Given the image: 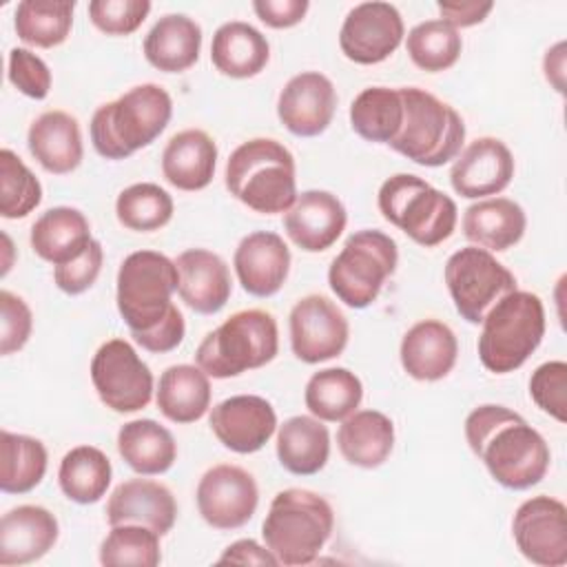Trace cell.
<instances>
[{
	"label": "cell",
	"instance_id": "cell-53",
	"mask_svg": "<svg viewBox=\"0 0 567 567\" xmlns=\"http://www.w3.org/2000/svg\"><path fill=\"white\" fill-rule=\"evenodd\" d=\"M217 563L219 565H224V563H235V565H279L275 554L266 545H259L252 538H239V540L230 543L221 551Z\"/></svg>",
	"mask_w": 567,
	"mask_h": 567
},
{
	"label": "cell",
	"instance_id": "cell-34",
	"mask_svg": "<svg viewBox=\"0 0 567 567\" xmlns=\"http://www.w3.org/2000/svg\"><path fill=\"white\" fill-rule=\"evenodd\" d=\"M157 410L173 423L199 421L210 408L208 374L195 363H177L159 374L155 390Z\"/></svg>",
	"mask_w": 567,
	"mask_h": 567
},
{
	"label": "cell",
	"instance_id": "cell-54",
	"mask_svg": "<svg viewBox=\"0 0 567 567\" xmlns=\"http://www.w3.org/2000/svg\"><path fill=\"white\" fill-rule=\"evenodd\" d=\"M565 40L556 42L554 47H549L545 51V58H543V73H545V80L551 84V89L556 93H565Z\"/></svg>",
	"mask_w": 567,
	"mask_h": 567
},
{
	"label": "cell",
	"instance_id": "cell-1",
	"mask_svg": "<svg viewBox=\"0 0 567 567\" xmlns=\"http://www.w3.org/2000/svg\"><path fill=\"white\" fill-rule=\"evenodd\" d=\"M465 439L489 476L514 492L538 485L551 461L547 441L518 412L485 403L465 419Z\"/></svg>",
	"mask_w": 567,
	"mask_h": 567
},
{
	"label": "cell",
	"instance_id": "cell-6",
	"mask_svg": "<svg viewBox=\"0 0 567 567\" xmlns=\"http://www.w3.org/2000/svg\"><path fill=\"white\" fill-rule=\"evenodd\" d=\"M277 352L279 328L275 317L261 308H248L233 312L202 339L195 363L213 379H230L264 368Z\"/></svg>",
	"mask_w": 567,
	"mask_h": 567
},
{
	"label": "cell",
	"instance_id": "cell-35",
	"mask_svg": "<svg viewBox=\"0 0 567 567\" xmlns=\"http://www.w3.org/2000/svg\"><path fill=\"white\" fill-rule=\"evenodd\" d=\"M117 452L140 476H159L177 461L175 436L153 419L124 423L117 432Z\"/></svg>",
	"mask_w": 567,
	"mask_h": 567
},
{
	"label": "cell",
	"instance_id": "cell-38",
	"mask_svg": "<svg viewBox=\"0 0 567 567\" xmlns=\"http://www.w3.org/2000/svg\"><path fill=\"white\" fill-rule=\"evenodd\" d=\"M403 124V100L399 89L368 86L350 104L352 131L372 144H390Z\"/></svg>",
	"mask_w": 567,
	"mask_h": 567
},
{
	"label": "cell",
	"instance_id": "cell-14",
	"mask_svg": "<svg viewBox=\"0 0 567 567\" xmlns=\"http://www.w3.org/2000/svg\"><path fill=\"white\" fill-rule=\"evenodd\" d=\"M292 354L303 363H323L339 357L350 337L341 308L323 295L301 297L288 317Z\"/></svg>",
	"mask_w": 567,
	"mask_h": 567
},
{
	"label": "cell",
	"instance_id": "cell-23",
	"mask_svg": "<svg viewBox=\"0 0 567 567\" xmlns=\"http://www.w3.org/2000/svg\"><path fill=\"white\" fill-rule=\"evenodd\" d=\"M60 525L42 505H18L0 520V565H29L47 556L58 543Z\"/></svg>",
	"mask_w": 567,
	"mask_h": 567
},
{
	"label": "cell",
	"instance_id": "cell-33",
	"mask_svg": "<svg viewBox=\"0 0 567 567\" xmlns=\"http://www.w3.org/2000/svg\"><path fill=\"white\" fill-rule=\"evenodd\" d=\"M279 465L295 476L321 472L330 458V432L317 416L297 414L277 427Z\"/></svg>",
	"mask_w": 567,
	"mask_h": 567
},
{
	"label": "cell",
	"instance_id": "cell-40",
	"mask_svg": "<svg viewBox=\"0 0 567 567\" xmlns=\"http://www.w3.org/2000/svg\"><path fill=\"white\" fill-rule=\"evenodd\" d=\"M73 11V0H22L13 13V29L24 44L53 49L71 35Z\"/></svg>",
	"mask_w": 567,
	"mask_h": 567
},
{
	"label": "cell",
	"instance_id": "cell-8",
	"mask_svg": "<svg viewBox=\"0 0 567 567\" xmlns=\"http://www.w3.org/2000/svg\"><path fill=\"white\" fill-rule=\"evenodd\" d=\"M377 206L385 221L423 248L450 239L458 221L456 202L412 173L388 177L377 193Z\"/></svg>",
	"mask_w": 567,
	"mask_h": 567
},
{
	"label": "cell",
	"instance_id": "cell-7",
	"mask_svg": "<svg viewBox=\"0 0 567 567\" xmlns=\"http://www.w3.org/2000/svg\"><path fill=\"white\" fill-rule=\"evenodd\" d=\"M399 91L403 124L388 146L427 168L456 159L465 142V124L458 111L425 89L399 86Z\"/></svg>",
	"mask_w": 567,
	"mask_h": 567
},
{
	"label": "cell",
	"instance_id": "cell-9",
	"mask_svg": "<svg viewBox=\"0 0 567 567\" xmlns=\"http://www.w3.org/2000/svg\"><path fill=\"white\" fill-rule=\"evenodd\" d=\"M177 286V266L166 255L135 250L124 257L115 281V303L131 334L148 332L168 317Z\"/></svg>",
	"mask_w": 567,
	"mask_h": 567
},
{
	"label": "cell",
	"instance_id": "cell-13",
	"mask_svg": "<svg viewBox=\"0 0 567 567\" xmlns=\"http://www.w3.org/2000/svg\"><path fill=\"white\" fill-rule=\"evenodd\" d=\"M197 512L215 529H239L257 512L259 487L255 476L230 463L206 470L195 492Z\"/></svg>",
	"mask_w": 567,
	"mask_h": 567
},
{
	"label": "cell",
	"instance_id": "cell-32",
	"mask_svg": "<svg viewBox=\"0 0 567 567\" xmlns=\"http://www.w3.org/2000/svg\"><path fill=\"white\" fill-rule=\"evenodd\" d=\"M337 447L350 465L374 470L392 454L394 423L379 410H354L339 425Z\"/></svg>",
	"mask_w": 567,
	"mask_h": 567
},
{
	"label": "cell",
	"instance_id": "cell-27",
	"mask_svg": "<svg viewBox=\"0 0 567 567\" xmlns=\"http://www.w3.org/2000/svg\"><path fill=\"white\" fill-rule=\"evenodd\" d=\"M217 144L202 128L175 133L162 151V175L177 190L195 193L206 188L215 177Z\"/></svg>",
	"mask_w": 567,
	"mask_h": 567
},
{
	"label": "cell",
	"instance_id": "cell-28",
	"mask_svg": "<svg viewBox=\"0 0 567 567\" xmlns=\"http://www.w3.org/2000/svg\"><path fill=\"white\" fill-rule=\"evenodd\" d=\"M527 228V215L509 197H485L463 213V235L478 248L503 252L516 246Z\"/></svg>",
	"mask_w": 567,
	"mask_h": 567
},
{
	"label": "cell",
	"instance_id": "cell-50",
	"mask_svg": "<svg viewBox=\"0 0 567 567\" xmlns=\"http://www.w3.org/2000/svg\"><path fill=\"white\" fill-rule=\"evenodd\" d=\"M186 334V323H184V315L177 306H173V310L168 312V317L153 330L148 332H140V334H131L133 341L137 346H142L146 352L153 354H164L175 350Z\"/></svg>",
	"mask_w": 567,
	"mask_h": 567
},
{
	"label": "cell",
	"instance_id": "cell-25",
	"mask_svg": "<svg viewBox=\"0 0 567 567\" xmlns=\"http://www.w3.org/2000/svg\"><path fill=\"white\" fill-rule=\"evenodd\" d=\"M399 359L408 377L416 381L445 379L458 359L456 334L439 319H421L403 334Z\"/></svg>",
	"mask_w": 567,
	"mask_h": 567
},
{
	"label": "cell",
	"instance_id": "cell-31",
	"mask_svg": "<svg viewBox=\"0 0 567 567\" xmlns=\"http://www.w3.org/2000/svg\"><path fill=\"white\" fill-rule=\"evenodd\" d=\"M270 60V44L266 35L248 22H224L210 42L213 66L235 80L259 75Z\"/></svg>",
	"mask_w": 567,
	"mask_h": 567
},
{
	"label": "cell",
	"instance_id": "cell-17",
	"mask_svg": "<svg viewBox=\"0 0 567 567\" xmlns=\"http://www.w3.org/2000/svg\"><path fill=\"white\" fill-rule=\"evenodd\" d=\"M208 425L215 439L230 452H259L277 432V412L257 394H235L210 408Z\"/></svg>",
	"mask_w": 567,
	"mask_h": 567
},
{
	"label": "cell",
	"instance_id": "cell-26",
	"mask_svg": "<svg viewBox=\"0 0 567 567\" xmlns=\"http://www.w3.org/2000/svg\"><path fill=\"white\" fill-rule=\"evenodd\" d=\"M27 146L33 159L53 175L73 173L84 157L80 122L60 109L44 111L31 122Z\"/></svg>",
	"mask_w": 567,
	"mask_h": 567
},
{
	"label": "cell",
	"instance_id": "cell-22",
	"mask_svg": "<svg viewBox=\"0 0 567 567\" xmlns=\"http://www.w3.org/2000/svg\"><path fill=\"white\" fill-rule=\"evenodd\" d=\"M106 520L109 525H144L164 536L177 520V501L159 481L128 478L111 492Z\"/></svg>",
	"mask_w": 567,
	"mask_h": 567
},
{
	"label": "cell",
	"instance_id": "cell-41",
	"mask_svg": "<svg viewBox=\"0 0 567 567\" xmlns=\"http://www.w3.org/2000/svg\"><path fill=\"white\" fill-rule=\"evenodd\" d=\"M173 197L153 182L126 186L115 199V217L126 230L153 233L173 219Z\"/></svg>",
	"mask_w": 567,
	"mask_h": 567
},
{
	"label": "cell",
	"instance_id": "cell-51",
	"mask_svg": "<svg viewBox=\"0 0 567 567\" xmlns=\"http://www.w3.org/2000/svg\"><path fill=\"white\" fill-rule=\"evenodd\" d=\"M310 9L308 0H255L252 11L270 29H290L299 24Z\"/></svg>",
	"mask_w": 567,
	"mask_h": 567
},
{
	"label": "cell",
	"instance_id": "cell-30",
	"mask_svg": "<svg viewBox=\"0 0 567 567\" xmlns=\"http://www.w3.org/2000/svg\"><path fill=\"white\" fill-rule=\"evenodd\" d=\"M202 27L184 13L162 16L144 38L146 62L162 73H182L199 60Z\"/></svg>",
	"mask_w": 567,
	"mask_h": 567
},
{
	"label": "cell",
	"instance_id": "cell-4",
	"mask_svg": "<svg viewBox=\"0 0 567 567\" xmlns=\"http://www.w3.org/2000/svg\"><path fill=\"white\" fill-rule=\"evenodd\" d=\"M332 529L334 512L321 494L288 487L277 492L270 501L261 538L279 565L301 567L319 558Z\"/></svg>",
	"mask_w": 567,
	"mask_h": 567
},
{
	"label": "cell",
	"instance_id": "cell-10",
	"mask_svg": "<svg viewBox=\"0 0 567 567\" xmlns=\"http://www.w3.org/2000/svg\"><path fill=\"white\" fill-rule=\"evenodd\" d=\"M399 264L396 241L381 230L352 233L328 268L330 290L348 308H368L377 301Z\"/></svg>",
	"mask_w": 567,
	"mask_h": 567
},
{
	"label": "cell",
	"instance_id": "cell-19",
	"mask_svg": "<svg viewBox=\"0 0 567 567\" xmlns=\"http://www.w3.org/2000/svg\"><path fill=\"white\" fill-rule=\"evenodd\" d=\"M334 111V84L319 71L292 75L277 97V117L297 137L321 135L330 126Z\"/></svg>",
	"mask_w": 567,
	"mask_h": 567
},
{
	"label": "cell",
	"instance_id": "cell-55",
	"mask_svg": "<svg viewBox=\"0 0 567 567\" xmlns=\"http://www.w3.org/2000/svg\"><path fill=\"white\" fill-rule=\"evenodd\" d=\"M2 248H4V259H2V277L11 270V255H13V244H11V237L7 233H2Z\"/></svg>",
	"mask_w": 567,
	"mask_h": 567
},
{
	"label": "cell",
	"instance_id": "cell-37",
	"mask_svg": "<svg viewBox=\"0 0 567 567\" xmlns=\"http://www.w3.org/2000/svg\"><path fill=\"white\" fill-rule=\"evenodd\" d=\"M113 467L109 456L95 445L71 447L58 470V483L62 494L78 505L97 503L111 485Z\"/></svg>",
	"mask_w": 567,
	"mask_h": 567
},
{
	"label": "cell",
	"instance_id": "cell-3",
	"mask_svg": "<svg viewBox=\"0 0 567 567\" xmlns=\"http://www.w3.org/2000/svg\"><path fill=\"white\" fill-rule=\"evenodd\" d=\"M224 182L237 202L261 215L286 213L299 195L295 157L272 137L241 142L226 162Z\"/></svg>",
	"mask_w": 567,
	"mask_h": 567
},
{
	"label": "cell",
	"instance_id": "cell-39",
	"mask_svg": "<svg viewBox=\"0 0 567 567\" xmlns=\"http://www.w3.org/2000/svg\"><path fill=\"white\" fill-rule=\"evenodd\" d=\"M0 489L4 494H27L35 489L49 465L47 447L29 434L0 432Z\"/></svg>",
	"mask_w": 567,
	"mask_h": 567
},
{
	"label": "cell",
	"instance_id": "cell-44",
	"mask_svg": "<svg viewBox=\"0 0 567 567\" xmlns=\"http://www.w3.org/2000/svg\"><path fill=\"white\" fill-rule=\"evenodd\" d=\"M42 202V184L31 168L11 151H0V215L22 219Z\"/></svg>",
	"mask_w": 567,
	"mask_h": 567
},
{
	"label": "cell",
	"instance_id": "cell-18",
	"mask_svg": "<svg viewBox=\"0 0 567 567\" xmlns=\"http://www.w3.org/2000/svg\"><path fill=\"white\" fill-rule=\"evenodd\" d=\"M514 155L498 137H476L454 159L450 184L456 195L485 199L503 193L514 177Z\"/></svg>",
	"mask_w": 567,
	"mask_h": 567
},
{
	"label": "cell",
	"instance_id": "cell-2",
	"mask_svg": "<svg viewBox=\"0 0 567 567\" xmlns=\"http://www.w3.org/2000/svg\"><path fill=\"white\" fill-rule=\"evenodd\" d=\"M171 115L173 100L166 89L153 82L137 84L95 109L89 124L91 144L104 159H126L151 146L168 126Z\"/></svg>",
	"mask_w": 567,
	"mask_h": 567
},
{
	"label": "cell",
	"instance_id": "cell-49",
	"mask_svg": "<svg viewBox=\"0 0 567 567\" xmlns=\"http://www.w3.org/2000/svg\"><path fill=\"white\" fill-rule=\"evenodd\" d=\"M102 261H104L102 244L97 239H91V244L84 248L82 255L53 268V281L64 295H71V297L82 295L97 281L102 272Z\"/></svg>",
	"mask_w": 567,
	"mask_h": 567
},
{
	"label": "cell",
	"instance_id": "cell-29",
	"mask_svg": "<svg viewBox=\"0 0 567 567\" xmlns=\"http://www.w3.org/2000/svg\"><path fill=\"white\" fill-rule=\"evenodd\" d=\"M91 239L86 215L71 206H53L44 210L31 226L29 235L33 252L53 264V268L82 255Z\"/></svg>",
	"mask_w": 567,
	"mask_h": 567
},
{
	"label": "cell",
	"instance_id": "cell-47",
	"mask_svg": "<svg viewBox=\"0 0 567 567\" xmlns=\"http://www.w3.org/2000/svg\"><path fill=\"white\" fill-rule=\"evenodd\" d=\"M9 82L31 100H44L51 91V71L47 62L29 49L13 47L7 58Z\"/></svg>",
	"mask_w": 567,
	"mask_h": 567
},
{
	"label": "cell",
	"instance_id": "cell-42",
	"mask_svg": "<svg viewBox=\"0 0 567 567\" xmlns=\"http://www.w3.org/2000/svg\"><path fill=\"white\" fill-rule=\"evenodd\" d=\"M405 51L414 66L427 73H441L456 64L463 51V40L454 27L436 20L419 22L405 38Z\"/></svg>",
	"mask_w": 567,
	"mask_h": 567
},
{
	"label": "cell",
	"instance_id": "cell-12",
	"mask_svg": "<svg viewBox=\"0 0 567 567\" xmlns=\"http://www.w3.org/2000/svg\"><path fill=\"white\" fill-rule=\"evenodd\" d=\"M91 381L100 401L117 412L144 410L155 392L151 368L126 339L104 341L91 359Z\"/></svg>",
	"mask_w": 567,
	"mask_h": 567
},
{
	"label": "cell",
	"instance_id": "cell-43",
	"mask_svg": "<svg viewBox=\"0 0 567 567\" xmlns=\"http://www.w3.org/2000/svg\"><path fill=\"white\" fill-rule=\"evenodd\" d=\"M159 538L144 525H111L100 545V563L106 567H157L162 563Z\"/></svg>",
	"mask_w": 567,
	"mask_h": 567
},
{
	"label": "cell",
	"instance_id": "cell-20",
	"mask_svg": "<svg viewBox=\"0 0 567 567\" xmlns=\"http://www.w3.org/2000/svg\"><path fill=\"white\" fill-rule=\"evenodd\" d=\"M348 213L343 202L330 190L310 188L297 195L284 215V230L290 241L306 252L328 250L346 230Z\"/></svg>",
	"mask_w": 567,
	"mask_h": 567
},
{
	"label": "cell",
	"instance_id": "cell-5",
	"mask_svg": "<svg viewBox=\"0 0 567 567\" xmlns=\"http://www.w3.org/2000/svg\"><path fill=\"white\" fill-rule=\"evenodd\" d=\"M545 337V306L529 290H514L496 301L481 321L478 359L494 374L518 370Z\"/></svg>",
	"mask_w": 567,
	"mask_h": 567
},
{
	"label": "cell",
	"instance_id": "cell-46",
	"mask_svg": "<svg viewBox=\"0 0 567 567\" xmlns=\"http://www.w3.org/2000/svg\"><path fill=\"white\" fill-rule=\"evenodd\" d=\"M151 13L148 0H93L89 2V18L93 27L106 35L135 33Z\"/></svg>",
	"mask_w": 567,
	"mask_h": 567
},
{
	"label": "cell",
	"instance_id": "cell-36",
	"mask_svg": "<svg viewBox=\"0 0 567 567\" xmlns=\"http://www.w3.org/2000/svg\"><path fill=\"white\" fill-rule=\"evenodd\" d=\"M363 399L361 379L348 368H323L315 372L303 390L306 408L326 423H341Z\"/></svg>",
	"mask_w": 567,
	"mask_h": 567
},
{
	"label": "cell",
	"instance_id": "cell-11",
	"mask_svg": "<svg viewBox=\"0 0 567 567\" xmlns=\"http://www.w3.org/2000/svg\"><path fill=\"white\" fill-rule=\"evenodd\" d=\"M443 277L461 319L476 326L496 301L518 288L514 272L494 252L478 246H465L452 252L445 261Z\"/></svg>",
	"mask_w": 567,
	"mask_h": 567
},
{
	"label": "cell",
	"instance_id": "cell-48",
	"mask_svg": "<svg viewBox=\"0 0 567 567\" xmlns=\"http://www.w3.org/2000/svg\"><path fill=\"white\" fill-rule=\"evenodd\" d=\"M33 330V315L27 301L11 290H0V354L22 350Z\"/></svg>",
	"mask_w": 567,
	"mask_h": 567
},
{
	"label": "cell",
	"instance_id": "cell-21",
	"mask_svg": "<svg viewBox=\"0 0 567 567\" xmlns=\"http://www.w3.org/2000/svg\"><path fill=\"white\" fill-rule=\"evenodd\" d=\"M233 266L241 288L252 297L266 299L277 295L288 279L290 248L281 235L255 230L237 244Z\"/></svg>",
	"mask_w": 567,
	"mask_h": 567
},
{
	"label": "cell",
	"instance_id": "cell-52",
	"mask_svg": "<svg viewBox=\"0 0 567 567\" xmlns=\"http://www.w3.org/2000/svg\"><path fill=\"white\" fill-rule=\"evenodd\" d=\"M436 7L441 13V20L458 31V29L481 24L494 9V2L492 0H461V2H439Z\"/></svg>",
	"mask_w": 567,
	"mask_h": 567
},
{
	"label": "cell",
	"instance_id": "cell-45",
	"mask_svg": "<svg viewBox=\"0 0 567 567\" xmlns=\"http://www.w3.org/2000/svg\"><path fill=\"white\" fill-rule=\"evenodd\" d=\"M529 396L545 414L558 423L567 421V363L547 361L532 372Z\"/></svg>",
	"mask_w": 567,
	"mask_h": 567
},
{
	"label": "cell",
	"instance_id": "cell-16",
	"mask_svg": "<svg viewBox=\"0 0 567 567\" xmlns=\"http://www.w3.org/2000/svg\"><path fill=\"white\" fill-rule=\"evenodd\" d=\"M405 27L399 9L390 2L354 4L339 31L341 53L354 64H379L403 42Z\"/></svg>",
	"mask_w": 567,
	"mask_h": 567
},
{
	"label": "cell",
	"instance_id": "cell-24",
	"mask_svg": "<svg viewBox=\"0 0 567 567\" xmlns=\"http://www.w3.org/2000/svg\"><path fill=\"white\" fill-rule=\"evenodd\" d=\"M179 272V299L199 315L219 312L233 292L228 264L213 250L188 248L175 259Z\"/></svg>",
	"mask_w": 567,
	"mask_h": 567
},
{
	"label": "cell",
	"instance_id": "cell-15",
	"mask_svg": "<svg viewBox=\"0 0 567 567\" xmlns=\"http://www.w3.org/2000/svg\"><path fill=\"white\" fill-rule=\"evenodd\" d=\"M518 551L534 565L563 567L567 563V507L554 496H532L512 518Z\"/></svg>",
	"mask_w": 567,
	"mask_h": 567
}]
</instances>
